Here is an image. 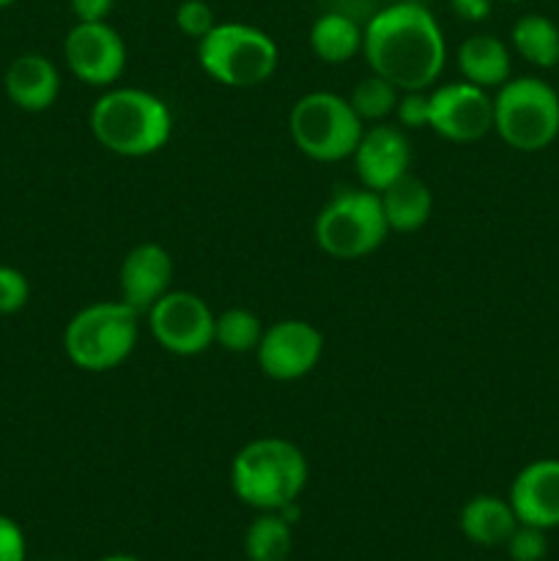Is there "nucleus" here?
Masks as SVG:
<instances>
[{"mask_svg": "<svg viewBox=\"0 0 559 561\" xmlns=\"http://www.w3.org/2000/svg\"><path fill=\"white\" fill-rule=\"evenodd\" d=\"M197 64L225 88H255L277 71L280 47L266 31L244 22H217L197 42Z\"/></svg>", "mask_w": 559, "mask_h": 561, "instance_id": "obj_6", "label": "nucleus"}, {"mask_svg": "<svg viewBox=\"0 0 559 561\" xmlns=\"http://www.w3.org/2000/svg\"><path fill=\"white\" fill-rule=\"evenodd\" d=\"M427 129L449 142H477L493 131V96L471 82H444L431 91Z\"/></svg>", "mask_w": 559, "mask_h": 561, "instance_id": "obj_12", "label": "nucleus"}, {"mask_svg": "<svg viewBox=\"0 0 559 561\" xmlns=\"http://www.w3.org/2000/svg\"><path fill=\"white\" fill-rule=\"evenodd\" d=\"M288 131L299 153L312 162L332 164L354 157L365 124L345 96L310 91L290 107Z\"/></svg>", "mask_w": 559, "mask_h": 561, "instance_id": "obj_8", "label": "nucleus"}, {"mask_svg": "<svg viewBox=\"0 0 559 561\" xmlns=\"http://www.w3.org/2000/svg\"><path fill=\"white\" fill-rule=\"evenodd\" d=\"M400 129H427L431 121V91H400L395 110Z\"/></svg>", "mask_w": 559, "mask_h": 561, "instance_id": "obj_28", "label": "nucleus"}, {"mask_svg": "<svg viewBox=\"0 0 559 561\" xmlns=\"http://www.w3.org/2000/svg\"><path fill=\"white\" fill-rule=\"evenodd\" d=\"M53 561H58V559H53Z\"/></svg>", "mask_w": 559, "mask_h": 561, "instance_id": "obj_35", "label": "nucleus"}, {"mask_svg": "<svg viewBox=\"0 0 559 561\" xmlns=\"http://www.w3.org/2000/svg\"><path fill=\"white\" fill-rule=\"evenodd\" d=\"M263 321L247 307H230L214 321V343L228 354H250L263 337Z\"/></svg>", "mask_w": 559, "mask_h": 561, "instance_id": "obj_23", "label": "nucleus"}, {"mask_svg": "<svg viewBox=\"0 0 559 561\" xmlns=\"http://www.w3.org/2000/svg\"><path fill=\"white\" fill-rule=\"evenodd\" d=\"M214 25H217V14H214V9L206 0H181L179 9H175V27L186 38L201 42Z\"/></svg>", "mask_w": 559, "mask_h": 561, "instance_id": "obj_25", "label": "nucleus"}, {"mask_svg": "<svg viewBox=\"0 0 559 561\" xmlns=\"http://www.w3.org/2000/svg\"><path fill=\"white\" fill-rule=\"evenodd\" d=\"M384 219L389 225V233H414L425 228L433 214V192L431 186L414 173H406L387 190L378 192Z\"/></svg>", "mask_w": 559, "mask_h": 561, "instance_id": "obj_18", "label": "nucleus"}, {"mask_svg": "<svg viewBox=\"0 0 559 561\" xmlns=\"http://www.w3.org/2000/svg\"><path fill=\"white\" fill-rule=\"evenodd\" d=\"M499 3H524V0H499Z\"/></svg>", "mask_w": 559, "mask_h": 561, "instance_id": "obj_34", "label": "nucleus"}, {"mask_svg": "<svg viewBox=\"0 0 559 561\" xmlns=\"http://www.w3.org/2000/svg\"><path fill=\"white\" fill-rule=\"evenodd\" d=\"M9 102L22 113H44L60 96V71L55 60L42 53H22L3 75Z\"/></svg>", "mask_w": 559, "mask_h": 561, "instance_id": "obj_16", "label": "nucleus"}, {"mask_svg": "<svg viewBox=\"0 0 559 561\" xmlns=\"http://www.w3.org/2000/svg\"><path fill=\"white\" fill-rule=\"evenodd\" d=\"M351 159H354L360 184L370 192H384L389 184L411 173L414 153H411L406 129L389 124H370L362 131L360 146Z\"/></svg>", "mask_w": 559, "mask_h": 561, "instance_id": "obj_13", "label": "nucleus"}, {"mask_svg": "<svg viewBox=\"0 0 559 561\" xmlns=\"http://www.w3.org/2000/svg\"><path fill=\"white\" fill-rule=\"evenodd\" d=\"M27 542L20 524L0 513V561H25Z\"/></svg>", "mask_w": 559, "mask_h": 561, "instance_id": "obj_29", "label": "nucleus"}, {"mask_svg": "<svg viewBox=\"0 0 559 561\" xmlns=\"http://www.w3.org/2000/svg\"><path fill=\"white\" fill-rule=\"evenodd\" d=\"M497 0H449V9L464 22H486Z\"/></svg>", "mask_w": 559, "mask_h": 561, "instance_id": "obj_31", "label": "nucleus"}, {"mask_svg": "<svg viewBox=\"0 0 559 561\" xmlns=\"http://www.w3.org/2000/svg\"><path fill=\"white\" fill-rule=\"evenodd\" d=\"M148 332L162 351L173 356H201L214 345V310L192 290L170 288L146 312Z\"/></svg>", "mask_w": 559, "mask_h": 561, "instance_id": "obj_9", "label": "nucleus"}, {"mask_svg": "<svg viewBox=\"0 0 559 561\" xmlns=\"http://www.w3.org/2000/svg\"><path fill=\"white\" fill-rule=\"evenodd\" d=\"M173 257L157 241L132 247L118 268L121 299L146 316L170 288H173Z\"/></svg>", "mask_w": 559, "mask_h": 561, "instance_id": "obj_14", "label": "nucleus"}, {"mask_svg": "<svg viewBox=\"0 0 559 561\" xmlns=\"http://www.w3.org/2000/svg\"><path fill=\"white\" fill-rule=\"evenodd\" d=\"M387 236L389 225L384 219L378 192L365 186H345L334 192L312 222L318 250L334 261H360L373 255Z\"/></svg>", "mask_w": 559, "mask_h": 561, "instance_id": "obj_5", "label": "nucleus"}, {"mask_svg": "<svg viewBox=\"0 0 559 561\" xmlns=\"http://www.w3.org/2000/svg\"><path fill=\"white\" fill-rule=\"evenodd\" d=\"M140 340V312L118 301H93L64 329V354L77 370L107 373L124 365Z\"/></svg>", "mask_w": 559, "mask_h": 561, "instance_id": "obj_4", "label": "nucleus"}, {"mask_svg": "<svg viewBox=\"0 0 559 561\" xmlns=\"http://www.w3.org/2000/svg\"><path fill=\"white\" fill-rule=\"evenodd\" d=\"M96 561H140L137 557H129V553H110V557H102Z\"/></svg>", "mask_w": 559, "mask_h": 561, "instance_id": "obj_32", "label": "nucleus"}, {"mask_svg": "<svg viewBox=\"0 0 559 561\" xmlns=\"http://www.w3.org/2000/svg\"><path fill=\"white\" fill-rule=\"evenodd\" d=\"M493 131L513 151H546L559 137V93L540 77H510L493 93Z\"/></svg>", "mask_w": 559, "mask_h": 561, "instance_id": "obj_7", "label": "nucleus"}, {"mask_svg": "<svg viewBox=\"0 0 559 561\" xmlns=\"http://www.w3.org/2000/svg\"><path fill=\"white\" fill-rule=\"evenodd\" d=\"M518 524L537 529L559 526V460L540 458L515 474L507 496Z\"/></svg>", "mask_w": 559, "mask_h": 561, "instance_id": "obj_15", "label": "nucleus"}, {"mask_svg": "<svg viewBox=\"0 0 559 561\" xmlns=\"http://www.w3.org/2000/svg\"><path fill=\"white\" fill-rule=\"evenodd\" d=\"M307 458L294 442L263 436L244 444L230 463V488L236 499L261 513H280L299 502L307 488Z\"/></svg>", "mask_w": 559, "mask_h": 561, "instance_id": "obj_3", "label": "nucleus"}, {"mask_svg": "<svg viewBox=\"0 0 559 561\" xmlns=\"http://www.w3.org/2000/svg\"><path fill=\"white\" fill-rule=\"evenodd\" d=\"M91 135L104 151L124 159H142L162 151L173 135L168 102L146 88H107L93 102Z\"/></svg>", "mask_w": 559, "mask_h": 561, "instance_id": "obj_2", "label": "nucleus"}, {"mask_svg": "<svg viewBox=\"0 0 559 561\" xmlns=\"http://www.w3.org/2000/svg\"><path fill=\"white\" fill-rule=\"evenodd\" d=\"M77 22H107L115 0H69Z\"/></svg>", "mask_w": 559, "mask_h": 561, "instance_id": "obj_30", "label": "nucleus"}, {"mask_svg": "<svg viewBox=\"0 0 559 561\" xmlns=\"http://www.w3.org/2000/svg\"><path fill=\"white\" fill-rule=\"evenodd\" d=\"M458 524L466 540L480 548L504 546L510 535L518 529V518H515L507 499L491 496V493H480V496L469 499L460 510Z\"/></svg>", "mask_w": 559, "mask_h": 561, "instance_id": "obj_19", "label": "nucleus"}, {"mask_svg": "<svg viewBox=\"0 0 559 561\" xmlns=\"http://www.w3.org/2000/svg\"><path fill=\"white\" fill-rule=\"evenodd\" d=\"M362 58L398 91H431L447 64V42L425 5L403 0L367 20Z\"/></svg>", "mask_w": 559, "mask_h": 561, "instance_id": "obj_1", "label": "nucleus"}, {"mask_svg": "<svg viewBox=\"0 0 559 561\" xmlns=\"http://www.w3.org/2000/svg\"><path fill=\"white\" fill-rule=\"evenodd\" d=\"M20 3V0H0V9H9V5Z\"/></svg>", "mask_w": 559, "mask_h": 561, "instance_id": "obj_33", "label": "nucleus"}, {"mask_svg": "<svg viewBox=\"0 0 559 561\" xmlns=\"http://www.w3.org/2000/svg\"><path fill=\"white\" fill-rule=\"evenodd\" d=\"M323 356V334L301 318H285L263 329L255 348L258 367L272 381H299L310 376Z\"/></svg>", "mask_w": 559, "mask_h": 561, "instance_id": "obj_11", "label": "nucleus"}, {"mask_svg": "<svg viewBox=\"0 0 559 561\" xmlns=\"http://www.w3.org/2000/svg\"><path fill=\"white\" fill-rule=\"evenodd\" d=\"M290 546V524L280 513H261L244 535V553L250 561H285Z\"/></svg>", "mask_w": 559, "mask_h": 561, "instance_id": "obj_22", "label": "nucleus"}, {"mask_svg": "<svg viewBox=\"0 0 559 561\" xmlns=\"http://www.w3.org/2000/svg\"><path fill=\"white\" fill-rule=\"evenodd\" d=\"M510 60L507 44L493 33H475V36L464 38L458 47V71L460 80L471 82L486 91H497L510 80Z\"/></svg>", "mask_w": 559, "mask_h": 561, "instance_id": "obj_17", "label": "nucleus"}, {"mask_svg": "<svg viewBox=\"0 0 559 561\" xmlns=\"http://www.w3.org/2000/svg\"><path fill=\"white\" fill-rule=\"evenodd\" d=\"M504 546H507V553L513 561H543L548 553L546 529L518 524V529L510 535V540Z\"/></svg>", "mask_w": 559, "mask_h": 561, "instance_id": "obj_27", "label": "nucleus"}, {"mask_svg": "<svg viewBox=\"0 0 559 561\" xmlns=\"http://www.w3.org/2000/svg\"><path fill=\"white\" fill-rule=\"evenodd\" d=\"M362 33L365 27L343 11H323L310 25V49L329 66L349 64L351 58L362 55Z\"/></svg>", "mask_w": 559, "mask_h": 561, "instance_id": "obj_20", "label": "nucleus"}, {"mask_svg": "<svg viewBox=\"0 0 559 561\" xmlns=\"http://www.w3.org/2000/svg\"><path fill=\"white\" fill-rule=\"evenodd\" d=\"M510 44L526 64L537 69L559 66V25L546 14H524L513 22Z\"/></svg>", "mask_w": 559, "mask_h": 561, "instance_id": "obj_21", "label": "nucleus"}, {"mask_svg": "<svg viewBox=\"0 0 559 561\" xmlns=\"http://www.w3.org/2000/svg\"><path fill=\"white\" fill-rule=\"evenodd\" d=\"M31 301V283L14 266L0 263V316H14Z\"/></svg>", "mask_w": 559, "mask_h": 561, "instance_id": "obj_26", "label": "nucleus"}, {"mask_svg": "<svg viewBox=\"0 0 559 561\" xmlns=\"http://www.w3.org/2000/svg\"><path fill=\"white\" fill-rule=\"evenodd\" d=\"M71 75L91 88H113L126 71V42L110 22H75L64 38Z\"/></svg>", "mask_w": 559, "mask_h": 561, "instance_id": "obj_10", "label": "nucleus"}, {"mask_svg": "<svg viewBox=\"0 0 559 561\" xmlns=\"http://www.w3.org/2000/svg\"><path fill=\"white\" fill-rule=\"evenodd\" d=\"M398 88L370 71V77L356 82L354 91H351L349 96V104L354 107V113L360 115L362 124H384V121H387L389 115H395V110H398Z\"/></svg>", "mask_w": 559, "mask_h": 561, "instance_id": "obj_24", "label": "nucleus"}]
</instances>
